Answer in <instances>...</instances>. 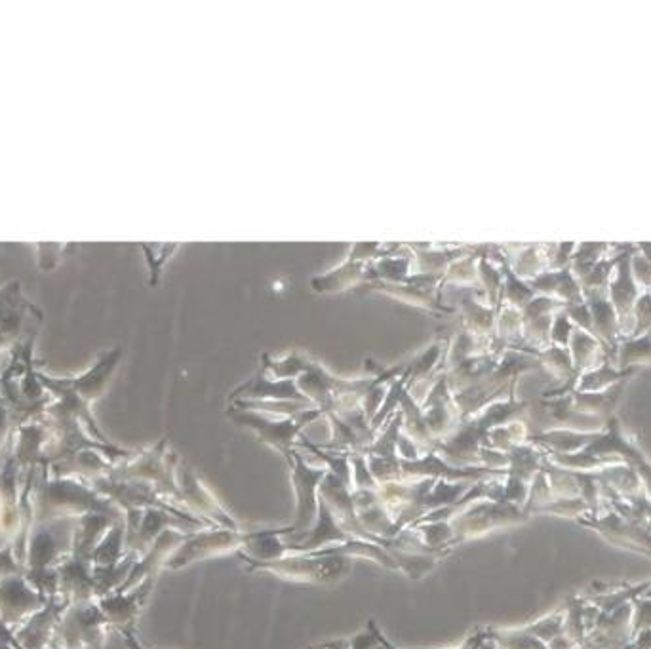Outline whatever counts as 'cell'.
Instances as JSON below:
<instances>
[{"instance_id":"6da1fadb","label":"cell","mask_w":651,"mask_h":649,"mask_svg":"<svg viewBox=\"0 0 651 649\" xmlns=\"http://www.w3.org/2000/svg\"><path fill=\"white\" fill-rule=\"evenodd\" d=\"M105 514L122 522V511L79 476L52 478L48 465H40L35 484V522Z\"/></svg>"},{"instance_id":"7a4b0ae2","label":"cell","mask_w":651,"mask_h":649,"mask_svg":"<svg viewBox=\"0 0 651 649\" xmlns=\"http://www.w3.org/2000/svg\"><path fill=\"white\" fill-rule=\"evenodd\" d=\"M75 526L77 518L35 522L27 543L25 571L58 568L73 552Z\"/></svg>"},{"instance_id":"3957f363","label":"cell","mask_w":651,"mask_h":649,"mask_svg":"<svg viewBox=\"0 0 651 649\" xmlns=\"http://www.w3.org/2000/svg\"><path fill=\"white\" fill-rule=\"evenodd\" d=\"M109 629V621L99 610L98 602L71 604L61 615L50 649H86L96 646Z\"/></svg>"},{"instance_id":"277c9868","label":"cell","mask_w":651,"mask_h":649,"mask_svg":"<svg viewBox=\"0 0 651 649\" xmlns=\"http://www.w3.org/2000/svg\"><path fill=\"white\" fill-rule=\"evenodd\" d=\"M46 602L48 598L33 589L23 573L0 581V619L12 630L20 629Z\"/></svg>"},{"instance_id":"5b68a950","label":"cell","mask_w":651,"mask_h":649,"mask_svg":"<svg viewBox=\"0 0 651 649\" xmlns=\"http://www.w3.org/2000/svg\"><path fill=\"white\" fill-rule=\"evenodd\" d=\"M71 604L73 602L63 594L50 598L44 608L33 613L20 629L14 630V636H16V642L20 644V648L50 649L61 615L69 610Z\"/></svg>"},{"instance_id":"8992f818","label":"cell","mask_w":651,"mask_h":649,"mask_svg":"<svg viewBox=\"0 0 651 649\" xmlns=\"http://www.w3.org/2000/svg\"><path fill=\"white\" fill-rule=\"evenodd\" d=\"M60 594L67 596L73 604L96 602L94 564L90 558L69 554L60 566Z\"/></svg>"},{"instance_id":"52a82bcc","label":"cell","mask_w":651,"mask_h":649,"mask_svg":"<svg viewBox=\"0 0 651 649\" xmlns=\"http://www.w3.org/2000/svg\"><path fill=\"white\" fill-rule=\"evenodd\" d=\"M124 522H115L109 531L99 541L96 551L92 554L94 566H115L122 560V547H124Z\"/></svg>"},{"instance_id":"ba28073f","label":"cell","mask_w":651,"mask_h":649,"mask_svg":"<svg viewBox=\"0 0 651 649\" xmlns=\"http://www.w3.org/2000/svg\"><path fill=\"white\" fill-rule=\"evenodd\" d=\"M130 636L122 634L120 630L115 629L109 625V629L105 632V638L96 644L86 649H132V642H128Z\"/></svg>"},{"instance_id":"9c48e42d","label":"cell","mask_w":651,"mask_h":649,"mask_svg":"<svg viewBox=\"0 0 651 649\" xmlns=\"http://www.w3.org/2000/svg\"><path fill=\"white\" fill-rule=\"evenodd\" d=\"M23 566L16 560L12 545L0 551V581L14 577V575H21L23 573Z\"/></svg>"},{"instance_id":"30bf717a","label":"cell","mask_w":651,"mask_h":649,"mask_svg":"<svg viewBox=\"0 0 651 649\" xmlns=\"http://www.w3.org/2000/svg\"><path fill=\"white\" fill-rule=\"evenodd\" d=\"M58 649H69V648H58Z\"/></svg>"}]
</instances>
